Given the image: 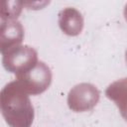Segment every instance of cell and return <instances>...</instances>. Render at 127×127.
<instances>
[{"label": "cell", "mask_w": 127, "mask_h": 127, "mask_svg": "<svg viewBox=\"0 0 127 127\" xmlns=\"http://www.w3.org/2000/svg\"><path fill=\"white\" fill-rule=\"evenodd\" d=\"M0 108L6 123L12 127H29L34 121L35 111L29 93L17 79L2 88Z\"/></svg>", "instance_id": "6da1fadb"}, {"label": "cell", "mask_w": 127, "mask_h": 127, "mask_svg": "<svg viewBox=\"0 0 127 127\" xmlns=\"http://www.w3.org/2000/svg\"><path fill=\"white\" fill-rule=\"evenodd\" d=\"M2 55L4 68L15 75L27 71L39 62L37 51L27 45L16 46Z\"/></svg>", "instance_id": "7a4b0ae2"}, {"label": "cell", "mask_w": 127, "mask_h": 127, "mask_svg": "<svg viewBox=\"0 0 127 127\" xmlns=\"http://www.w3.org/2000/svg\"><path fill=\"white\" fill-rule=\"evenodd\" d=\"M52 70L44 62H38L27 71L16 75V79L31 95H39L46 91L52 83Z\"/></svg>", "instance_id": "3957f363"}, {"label": "cell", "mask_w": 127, "mask_h": 127, "mask_svg": "<svg viewBox=\"0 0 127 127\" xmlns=\"http://www.w3.org/2000/svg\"><path fill=\"white\" fill-rule=\"evenodd\" d=\"M100 98L98 88L88 82L74 85L67 94V105L71 111L85 112L93 109Z\"/></svg>", "instance_id": "277c9868"}, {"label": "cell", "mask_w": 127, "mask_h": 127, "mask_svg": "<svg viewBox=\"0 0 127 127\" xmlns=\"http://www.w3.org/2000/svg\"><path fill=\"white\" fill-rule=\"evenodd\" d=\"M24 39V28L18 20H5L0 27V51H6L21 45Z\"/></svg>", "instance_id": "5b68a950"}, {"label": "cell", "mask_w": 127, "mask_h": 127, "mask_svg": "<svg viewBox=\"0 0 127 127\" xmlns=\"http://www.w3.org/2000/svg\"><path fill=\"white\" fill-rule=\"evenodd\" d=\"M84 21L81 13L72 7H67L59 13V26L67 36H78L83 29Z\"/></svg>", "instance_id": "8992f818"}, {"label": "cell", "mask_w": 127, "mask_h": 127, "mask_svg": "<svg viewBox=\"0 0 127 127\" xmlns=\"http://www.w3.org/2000/svg\"><path fill=\"white\" fill-rule=\"evenodd\" d=\"M105 95L116 104L121 116L127 121V77L110 83L105 90Z\"/></svg>", "instance_id": "52a82bcc"}, {"label": "cell", "mask_w": 127, "mask_h": 127, "mask_svg": "<svg viewBox=\"0 0 127 127\" xmlns=\"http://www.w3.org/2000/svg\"><path fill=\"white\" fill-rule=\"evenodd\" d=\"M24 7L23 0H1V20H17Z\"/></svg>", "instance_id": "ba28073f"}, {"label": "cell", "mask_w": 127, "mask_h": 127, "mask_svg": "<svg viewBox=\"0 0 127 127\" xmlns=\"http://www.w3.org/2000/svg\"><path fill=\"white\" fill-rule=\"evenodd\" d=\"M25 8L29 10H41L47 7L51 0H23Z\"/></svg>", "instance_id": "9c48e42d"}, {"label": "cell", "mask_w": 127, "mask_h": 127, "mask_svg": "<svg viewBox=\"0 0 127 127\" xmlns=\"http://www.w3.org/2000/svg\"><path fill=\"white\" fill-rule=\"evenodd\" d=\"M123 15H124V18H125V20H126V22H127V3H126V5H125V7H124Z\"/></svg>", "instance_id": "30bf717a"}, {"label": "cell", "mask_w": 127, "mask_h": 127, "mask_svg": "<svg viewBox=\"0 0 127 127\" xmlns=\"http://www.w3.org/2000/svg\"><path fill=\"white\" fill-rule=\"evenodd\" d=\"M125 62H126V64H127V51L125 52Z\"/></svg>", "instance_id": "8fae6325"}]
</instances>
